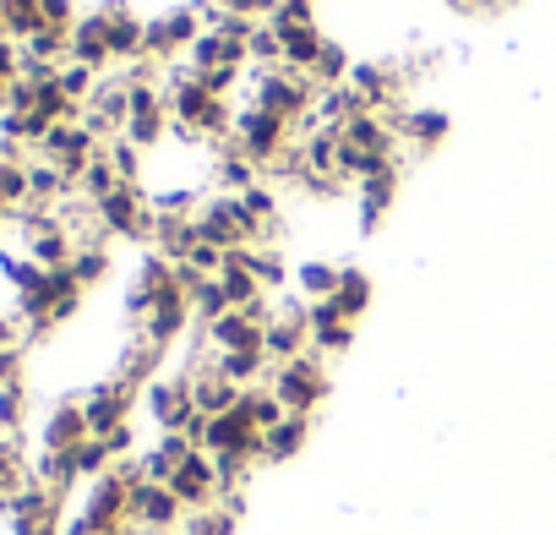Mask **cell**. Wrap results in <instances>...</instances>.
Returning <instances> with one entry per match:
<instances>
[{
	"label": "cell",
	"mask_w": 556,
	"mask_h": 535,
	"mask_svg": "<svg viewBox=\"0 0 556 535\" xmlns=\"http://www.w3.org/2000/svg\"><path fill=\"white\" fill-rule=\"evenodd\" d=\"M267 388L278 394V405H285L290 415H317V405L328 399V366L317 350H306L301 361H285V366H273Z\"/></svg>",
	"instance_id": "1"
},
{
	"label": "cell",
	"mask_w": 556,
	"mask_h": 535,
	"mask_svg": "<svg viewBox=\"0 0 556 535\" xmlns=\"http://www.w3.org/2000/svg\"><path fill=\"white\" fill-rule=\"evenodd\" d=\"M256 170H267L278 153L290 148V121L285 115H273V110H262V104H245V110H235V137H229Z\"/></svg>",
	"instance_id": "2"
},
{
	"label": "cell",
	"mask_w": 556,
	"mask_h": 535,
	"mask_svg": "<svg viewBox=\"0 0 556 535\" xmlns=\"http://www.w3.org/2000/svg\"><path fill=\"white\" fill-rule=\"evenodd\" d=\"M317 99H323V94L312 88V77H295V72H256V83H251V104L285 115L290 126L306 121V110H312Z\"/></svg>",
	"instance_id": "3"
},
{
	"label": "cell",
	"mask_w": 556,
	"mask_h": 535,
	"mask_svg": "<svg viewBox=\"0 0 556 535\" xmlns=\"http://www.w3.org/2000/svg\"><path fill=\"white\" fill-rule=\"evenodd\" d=\"M131 524H137V535H169L186 524V508L164 481H137L131 486Z\"/></svg>",
	"instance_id": "4"
},
{
	"label": "cell",
	"mask_w": 556,
	"mask_h": 535,
	"mask_svg": "<svg viewBox=\"0 0 556 535\" xmlns=\"http://www.w3.org/2000/svg\"><path fill=\"white\" fill-rule=\"evenodd\" d=\"M191 219H197V235H202L207 246H218V251H240V246H251L245 219H240V208H235V197H229V191H213Z\"/></svg>",
	"instance_id": "5"
},
{
	"label": "cell",
	"mask_w": 556,
	"mask_h": 535,
	"mask_svg": "<svg viewBox=\"0 0 556 535\" xmlns=\"http://www.w3.org/2000/svg\"><path fill=\"white\" fill-rule=\"evenodd\" d=\"M131 405H137V388H131L126 377H110V383H99V388L83 399L88 432H93V437H110V432L131 426Z\"/></svg>",
	"instance_id": "6"
},
{
	"label": "cell",
	"mask_w": 556,
	"mask_h": 535,
	"mask_svg": "<svg viewBox=\"0 0 556 535\" xmlns=\"http://www.w3.org/2000/svg\"><path fill=\"white\" fill-rule=\"evenodd\" d=\"M148 415L159 421V432H186L197 421V399H191V377H153L148 383Z\"/></svg>",
	"instance_id": "7"
},
{
	"label": "cell",
	"mask_w": 556,
	"mask_h": 535,
	"mask_svg": "<svg viewBox=\"0 0 556 535\" xmlns=\"http://www.w3.org/2000/svg\"><path fill=\"white\" fill-rule=\"evenodd\" d=\"M262 350L273 366H285V361H301L312 350V323H306V307H285V312H273L267 334H262Z\"/></svg>",
	"instance_id": "8"
},
{
	"label": "cell",
	"mask_w": 556,
	"mask_h": 535,
	"mask_svg": "<svg viewBox=\"0 0 556 535\" xmlns=\"http://www.w3.org/2000/svg\"><path fill=\"white\" fill-rule=\"evenodd\" d=\"M169 492L180 497V508H186V513L213 508V502H218V464H213V453H207V448H197V453L169 475Z\"/></svg>",
	"instance_id": "9"
},
{
	"label": "cell",
	"mask_w": 556,
	"mask_h": 535,
	"mask_svg": "<svg viewBox=\"0 0 556 535\" xmlns=\"http://www.w3.org/2000/svg\"><path fill=\"white\" fill-rule=\"evenodd\" d=\"M202 34H207V28H202V17H197V12L153 17V23H148V45H142V55H148V61H159V66H169V55H175V50H191Z\"/></svg>",
	"instance_id": "10"
},
{
	"label": "cell",
	"mask_w": 556,
	"mask_h": 535,
	"mask_svg": "<svg viewBox=\"0 0 556 535\" xmlns=\"http://www.w3.org/2000/svg\"><path fill=\"white\" fill-rule=\"evenodd\" d=\"M186 323H191V301H186L180 285H169V290L153 301V312H148V323H142V339H148L153 350H169V345L186 334Z\"/></svg>",
	"instance_id": "11"
},
{
	"label": "cell",
	"mask_w": 556,
	"mask_h": 535,
	"mask_svg": "<svg viewBox=\"0 0 556 535\" xmlns=\"http://www.w3.org/2000/svg\"><path fill=\"white\" fill-rule=\"evenodd\" d=\"M306 323H312V350H317V356H339V350L355 345V328H350V318L339 312L333 296H328V301H312V307H306Z\"/></svg>",
	"instance_id": "12"
},
{
	"label": "cell",
	"mask_w": 556,
	"mask_h": 535,
	"mask_svg": "<svg viewBox=\"0 0 556 535\" xmlns=\"http://www.w3.org/2000/svg\"><path fill=\"white\" fill-rule=\"evenodd\" d=\"M262 334H267V323H256L251 312H224L218 323L202 328V339H207L218 356H229V350H262Z\"/></svg>",
	"instance_id": "13"
},
{
	"label": "cell",
	"mask_w": 556,
	"mask_h": 535,
	"mask_svg": "<svg viewBox=\"0 0 556 535\" xmlns=\"http://www.w3.org/2000/svg\"><path fill=\"white\" fill-rule=\"evenodd\" d=\"M88 437H93V432H88L83 405H55L50 421H45V432H39V448H45V453H77Z\"/></svg>",
	"instance_id": "14"
},
{
	"label": "cell",
	"mask_w": 556,
	"mask_h": 535,
	"mask_svg": "<svg viewBox=\"0 0 556 535\" xmlns=\"http://www.w3.org/2000/svg\"><path fill=\"white\" fill-rule=\"evenodd\" d=\"M72 61L88 66V72H104V66L115 61V55H110V23H104V12L77 17V28H72Z\"/></svg>",
	"instance_id": "15"
},
{
	"label": "cell",
	"mask_w": 556,
	"mask_h": 535,
	"mask_svg": "<svg viewBox=\"0 0 556 535\" xmlns=\"http://www.w3.org/2000/svg\"><path fill=\"white\" fill-rule=\"evenodd\" d=\"M153 246H159V257H169L175 268L202 246V235H197V219H186V213H153Z\"/></svg>",
	"instance_id": "16"
},
{
	"label": "cell",
	"mask_w": 556,
	"mask_h": 535,
	"mask_svg": "<svg viewBox=\"0 0 556 535\" xmlns=\"http://www.w3.org/2000/svg\"><path fill=\"white\" fill-rule=\"evenodd\" d=\"M104 23H110V55L115 61H142V45H148V23L131 17L121 0H110L104 7Z\"/></svg>",
	"instance_id": "17"
},
{
	"label": "cell",
	"mask_w": 556,
	"mask_h": 535,
	"mask_svg": "<svg viewBox=\"0 0 556 535\" xmlns=\"http://www.w3.org/2000/svg\"><path fill=\"white\" fill-rule=\"evenodd\" d=\"M235 208H240V219H245V235H251V246H262V235H273V224H278V197H273V186H245V191H235Z\"/></svg>",
	"instance_id": "18"
},
{
	"label": "cell",
	"mask_w": 556,
	"mask_h": 535,
	"mask_svg": "<svg viewBox=\"0 0 556 535\" xmlns=\"http://www.w3.org/2000/svg\"><path fill=\"white\" fill-rule=\"evenodd\" d=\"M306 437H312V415H285L273 432H262V464L295 459V453L306 448Z\"/></svg>",
	"instance_id": "19"
},
{
	"label": "cell",
	"mask_w": 556,
	"mask_h": 535,
	"mask_svg": "<svg viewBox=\"0 0 556 535\" xmlns=\"http://www.w3.org/2000/svg\"><path fill=\"white\" fill-rule=\"evenodd\" d=\"M393 137H399L393 121H388V115H371V110L355 115L350 126H339V142H350V148H361V153H388V159H393Z\"/></svg>",
	"instance_id": "20"
},
{
	"label": "cell",
	"mask_w": 556,
	"mask_h": 535,
	"mask_svg": "<svg viewBox=\"0 0 556 535\" xmlns=\"http://www.w3.org/2000/svg\"><path fill=\"white\" fill-rule=\"evenodd\" d=\"M251 61V50L245 45H235V39H224V34H202L197 45H191V72H213V66H245Z\"/></svg>",
	"instance_id": "21"
},
{
	"label": "cell",
	"mask_w": 556,
	"mask_h": 535,
	"mask_svg": "<svg viewBox=\"0 0 556 535\" xmlns=\"http://www.w3.org/2000/svg\"><path fill=\"white\" fill-rule=\"evenodd\" d=\"M366 110H371V104H366L350 83H339V88H328V94L317 99V121H323V126H333V132H339V126H350V121H355V115H366Z\"/></svg>",
	"instance_id": "22"
},
{
	"label": "cell",
	"mask_w": 556,
	"mask_h": 535,
	"mask_svg": "<svg viewBox=\"0 0 556 535\" xmlns=\"http://www.w3.org/2000/svg\"><path fill=\"white\" fill-rule=\"evenodd\" d=\"M393 132L415 137L420 148H437L447 137V110H404V115H393Z\"/></svg>",
	"instance_id": "23"
},
{
	"label": "cell",
	"mask_w": 556,
	"mask_h": 535,
	"mask_svg": "<svg viewBox=\"0 0 556 535\" xmlns=\"http://www.w3.org/2000/svg\"><path fill=\"white\" fill-rule=\"evenodd\" d=\"M393 191H399V170L361 181V224H366V229H377V224H382V213L393 208Z\"/></svg>",
	"instance_id": "24"
},
{
	"label": "cell",
	"mask_w": 556,
	"mask_h": 535,
	"mask_svg": "<svg viewBox=\"0 0 556 535\" xmlns=\"http://www.w3.org/2000/svg\"><path fill=\"white\" fill-rule=\"evenodd\" d=\"M240 415H245V421H251L256 432H273V426L285 421L290 410L278 405V394H273V388L262 383V388H240Z\"/></svg>",
	"instance_id": "25"
},
{
	"label": "cell",
	"mask_w": 556,
	"mask_h": 535,
	"mask_svg": "<svg viewBox=\"0 0 556 535\" xmlns=\"http://www.w3.org/2000/svg\"><path fill=\"white\" fill-rule=\"evenodd\" d=\"M213 181H218V186H224V191L235 197V191L256 186V164H251V159H245V153H240V148L229 142V148L218 153V164H213Z\"/></svg>",
	"instance_id": "26"
},
{
	"label": "cell",
	"mask_w": 556,
	"mask_h": 535,
	"mask_svg": "<svg viewBox=\"0 0 556 535\" xmlns=\"http://www.w3.org/2000/svg\"><path fill=\"white\" fill-rule=\"evenodd\" d=\"M333 301H339V312H344L350 323H355V318H366V307H371V279L361 274V268H344Z\"/></svg>",
	"instance_id": "27"
},
{
	"label": "cell",
	"mask_w": 556,
	"mask_h": 535,
	"mask_svg": "<svg viewBox=\"0 0 556 535\" xmlns=\"http://www.w3.org/2000/svg\"><path fill=\"white\" fill-rule=\"evenodd\" d=\"M0 7H7V39H17V45H28L45 28L39 0H0Z\"/></svg>",
	"instance_id": "28"
},
{
	"label": "cell",
	"mask_w": 556,
	"mask_h": 535,
	"mask_svg": "<svg viewBox=\"0 0 556 535\" xmlns=\"http://www.w3.org/2000/svg\"><path fill=\"white\" fill-rule=\"evenodd\" d=\"M115 186H126V181L115 175V164H110V159H104V148H99V159H93V164L83 170L77 191H83V202H104V197H110Z\"/></svg>",
	"instance_id": "29"
},
{
	"label": "cell",
	"mask_w": 556,
	"mask_h": 535,
	"mask_svg": "<svg viewBox=\"0 0 556 535\" xmlns=\"http://www.w3.org/2000/svg\"><path fill=\"white\" fill-rule=\"evenodd\" d=\"M339 274H344V268H328V262H301L295 285H301V296H312V301H328V296L339 290Z\"/></svg>",
	"instance_id": "30"
},
{
	"label": "cell",
	"mask_w": 556,
	"mask_h": 535,
	"mask_svg": "<svg viewBox=\"0 0 556 535\" xmlns=\"http://www.w3.org/2000/svg\"><path fill=\"white\" fill-rule=\"evenodd\" d=\"M72 274H77V285H83V290H88V285H99V279L110 274V251H104V246H77Z\"/></svg>",
	"instance_id": "31"
},
{
	"label": "cell",
	"mask_w": 556,
	"mask_h": 535,
	"mask_svg": "<svg viewBox=\"0 0 556 535\" xmlns=\"http://www.w3.org/2000/svg\"><path fill=\"white\" fill-rule=\"evenodd\" d=\"M267 28L285 39V34H295V28H317V17H312V0H285L273 17H267Z\"/></svg>",
	"instance_id": "32"
},
{
	"label": "cell",
	"mask_w": 556,
	"mask_h": 535,
	"mask_svg": "<svg viewBox=\"0 0 556 535\" xmlns=\"http://www.w3.org/2000/svg\"><path fill=\"white\" fill-rule=\"evenodd\" d=\"M61 94H66L72 104H88V99L99 94V72H88V66L66 61V66H61Z\"/></svg>",
	"instance_id": "33"
},
{
	"label": "cell",
	"mask_w": 556,
	"mask_h": 535,
	"mask_svg": "<svg viewBox=\"0 0 556 535\" xmlns=\"http://www.w3.org/2000/svg\"><path fill=\"white\" fill-rule=\"evenodd\" d=\"M104 159L115 164V175H121L126 186H137V175H142V148H131L126 137H115V142H104Z\"/></svg>",
	"instance_id": "34"
},
{
	"label": "cell",
	"mask_w": 556,
	"mask_h": 535,
	"mask_svg": "<svg viewBox=\"0 0 556 535\" xmlns=\"http://www.w3.org/2000/svg\"><path fill=\"white\" fill-rule=\"evenodd\" d=\"M23 415H28V394H23V383H12V388H0V437H12V432H23Z\"/></svg>",
	"instance_id": "35"
},
{
	"label": "cell",
	"mask_w": 556,
	"mask_h": 535,
	"mask_svg": "<svg viewBox=\"0 0 556 535\" xmlns=\"http://www.w3.org/2000/svg\"><path fill=\"white\" fill-rule=\"evenodd\" d=\"M355 66H350V55H344V45H323V55H317V66H312V77H323L328 88H339L344 77H350Z\"/></svg>",
	"instance_id": "36"
},
{
	"label": "cell",
	"mask_w": 556,
	"mask_h": 535,
	"mask_svg": "<svg viewBox=\"0 0 556 535\" xmlns=\"http://www.w3.org/2000/svg\"><path fill=\"white\" fill-rule=\"evenodd\" d=\"M245 50H251V61H262L267 72H278V66H285V45H278V34H273L267 23L251 34V45H245Z\"/></svg>",
	"instance_id": "37"
},
{
	"label": "cell",
	"mask_w": 556,
	"mask_h": 535,
	"mask_svg": "<svg viewBox=\"0 0 556 535\" xmlns=\"http://www.w3.org/2000/svg\"><path fill=\"white\" fill-rule=\"evenodd\" d=\"M39 12H45V28H77V7H72V0H39Z\"/></svg>",
	"instance_id": "38"
},
{
	"label": "cell",
	"mask_w": 556,
	"mask_h": 535,
	"mask_svg": "<svg viewBox=\"0 0 556 535\" xmlns=\"http://www.w3.org/2000/svg\"><path fill=\"white\" fill-rule=\"evenodd\" d=\"M17 77H23V45L0 39V83H17Z\"/></svg>",
	"instance_id": "39"
},
{
	"label": "cell",
	"mask_w": 556,
	"mask_h": 535,
	"mask_svg": "<svg viewBox=\"0 0 556 535\" xmlns=\"http://www.w3.org/2000/svg\"><path fill=\"white\" fill-rule=\"evenodd\" d=\"M197 77L207 83V94H218V99H224V94L235 88V77H240V66H213V72H197Z\"/></svg>",
	"instance_id": "40"
},
{
	"label": "cell",
	"mask_w": 556,
	"mask_h": 535,
	"mask_svg": "<svg viewBox=\"0 0 556 535\" xmlns=\"http://www.w3.org/2000/svg\"><path fill=\"white\" fill-rule=\"evenodd\" d=\"M23 334H28V328H17L12 318H0V350H12V345H23Z\"/></svg>",
	"instance_id": "41"
},
{
	"label": "cell",
	"mask_w": 556,
	"mask_h": 535,
	"mask_svg": "<svg viewBox=\"0 0 556 535\" xmlns=\"http://www.w3.org/2000/svg\"><path fill=\"white\" fill-rule=\"evenodd\" d=\"M0 110H12V83H0Z\"/></svg>",
	"instance_id": "42"
},
{
	"label": "cell",
	"mask_w": 556,
	"mask_h": 535,
	"mask_svg": "<svg viewBox=\"0 0 556 535\" xmlns=\"http://www.w3.org/2000/svg\"><path fill=\"white\" fill-rule=\"evenodd\" d=\"M0 229H7V219H0Z\"/></svg>",
	"instance_id": "43"
},
{
	"label": "cell",
	"mask_w": 556,
	"mask_h": 535,
	"mask_svg": "<svg viewBox=\"0 0 556 535\" xmlns=\"http://www.w3.org/2000/svg\"><path fill=\"white\" fill-rule=\"evenodd\" d=\"M169 535H180V530H169Z\"/></svg>",
	"instance_id": "44"
},
{
	"label": "cell",
	"mask_w": 556,
	"mask_h": 535,
	"mask_svg": "<svg viewBox=\"0 0 556 535\" xmlns=\"http://www.w3.org/2000/svg\"><path fill=\"white\" fill-rule=\"evenodd\" d=\"M278 7H285V0H278Z\"/></svg>",
	"instance_id": "45"
}]
</instances>
